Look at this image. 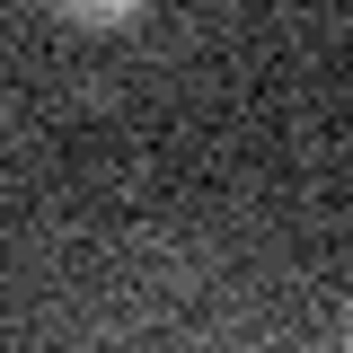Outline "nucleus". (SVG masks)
<instances>
[{
  "label": "nucleus",
  "mask_w": 353,
  "mask_h": 353,
  "mask_svg": "<svg viewBox=\"0 0 353 353\" xmlns=\"http://www.w3.org/2000/svg\"><path fill=\"white\" fill-rule=\"evenodd\" d=\"M345 353H353V327H345Z\"/></svg>",
  "instance_id": "obj_1"
}]
</instances>
